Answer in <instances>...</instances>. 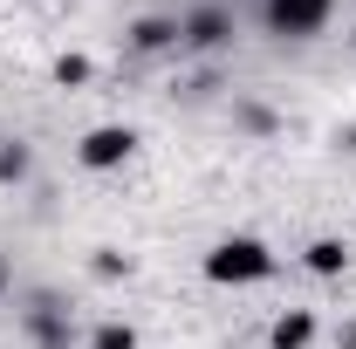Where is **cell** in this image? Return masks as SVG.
Wrapping results in <instances>:
<instances>
[{
    "label": "cell",
    "instance_id": "1",
    "mask_svg": "<svg viewBox=\"0 0 356 349\" xmlns=\"http://www.w3.org/2000/svg\"><path fill=\"white\" fill-rule=\"evenodd\" d=\"M206 274L213 281H267L274 274V254H267L261 240H220L206 254Z\"/></svg>",
    "mask_w": 356,
    "mask_h": 349
},
{
    "label": "cell",
    "instance_id": "2",
    "mask_svg": "<svg viewBox=\"0 0 356 349\" xmlns=\"http://www.w3.org/2000/svg\"><path fill=\"white\" fill-rule=\"evenodd\" d=\"M329 21V0H267V28L274 35H315Z\"/></svg>",
    "mask_w": 356,
    "mask_h": 349
},
{
    "label": "cell",
    "instance_id": "3",
    "mask_svg": "<svg viewBox=\"0 0 356 349\" xmlns=\"http://www.w3.org/2000/svg\"><path fill=\"white\" fill-rule=\"evenodd\" d=\"M131 144H137V137L124 131V124H103V131L83 137V165H89V172H110V165H124V158H131Z\"/></svg>",
    "mask_w": 356,
    "mask_h": 349
},
{
    "label": "cell",
    "instance_id": "4",
    "mask_svg": "<svg viewBox=\"0 0 356 349\" xmlns=\"http://www.w3.org/2000/svg\"><path fill=\"white\" fill-rule=\"evenodd\" d=\"M226 35H233V21H226V7H199L185 28H178V42H192V48H220Z\"/></svg>",
    "mask_w": 356,
    "mask_h": 349
},
{
    "label": "cell",
    "instance_id": "5",
    "mask_svg": "<svg viewBox=\"0 0 356 349\" xmlns=\"http://www.w3.org/2000/svg\"><path fill=\"white\" fill-rule=\"evenodd\" d=\"M28 336H35L42 349H69V322L55 315V302H35V308H28Z\"/></svg>",
    "mask_w": 356,
    "mask_h": 349
},
{
    "label": "cell",
    "instance_id": "6",
    "mask_svg": "<svg viewBox=\"0 0 356 349\" xmlns=\"http://www.w3.org/2000/svg\"><path fill=\"white\" fill-rule=\"evenodd\" d=\"M309 343H315V315L309 308H295V315L274 322V349H309Z\"/></svg>",
    "mask_w": 356,
    "mask_h": 349
},
{
    "label": "cell",
    "instance_id": "7",
    "mask_svg": "<svg viewBox=\"0 0 356 349\" xmlns=\"http://www.w3.org/2000/svg\"><path fill=\"white\" fill-rule=\"evenodd\" d=\"M172 42H178V21H158V14L131 28V48H137V55H158V48H172Z\"/></svg>",
    "mask_w": 356,
    "mask_h": 349
},
{
    "label": "cell",
    "instance_id": "8",
    "mask_svg": "<svg viewBox=\"0 0 356 349\" xmlns=\"http://www.w3.org/2000/svg\"><path fill=\"white\" fill-rule=\"evenodd\" d=\"M309 267H315V274H343V267H350V247H343V240H315Z\"/></svg>",
    "mask_w": 356,
    "mask_h": 349
},
{
    "label": "cell",
    "instance_id": "9",
    "mask_svg": "<svg viewBox=\"0 0 356 349\" xmlns=\"http://www.w3.org/2000/svg\"><path fill=\"white\" fill-rule=\"evenodd\" d=\"M89 349H137V336L124 329V322H103V329H96V343H89Z\"/></svg>",
    "mask_w": 356,
    "mask_h": 349
},
{
    "label": "cell",
    "instance_id": "10",
    "mask_svg": "<svg viewBox=\"0 0 356 349\" xmlns=\"http://www.w3.org/2000/svg\"><path fill=\"white\" fill-rule=\"evenodd\" d=\"M28 172V151L21 144H0V178H21Z\"/></svg>",
    "mask_w": 356,
    "mask_h": 349
},
{
    "label": "cell",
    "instance_id": "11",
    "mask_svg": "<svg viewBox=\"0 0 356 349\" xmlns=\"http://www.w3.org/2000/svg\"><path fill=\"white\" fill-rule=\"evenodd\" d=\"M55 76H62V83H89V62H83V55H62Z\"/></svg>",
    "mask_w": 356,
    "mask_h": 349
},
{
    "label": "cell",
    "instance_id": "12",
    "mask_svg": "<svg viewBox=\"0 0 356 349\" xmlns=\"http://www.w3.org/2000/svg\"><path fill=\"white\" fill-rule=\"evenodd\" d=\"M0 281H7V267H0Z\"/></svg>",
    "mask_w": 356,
    "mask_h": 349
}]
</instances>
